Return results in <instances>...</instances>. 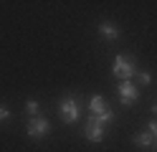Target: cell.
<instances>
[{"label":"cell","mask_w":157,"mask_h":152,"mask_svg":"<svg viewBox=\"0 0 157 152\" xmlns=\"http://www.w3.org/2000/svg\"><path fill=\"white\" fill-rule=\"evenodd\" d=\"M112 74L119 79V81H132V79L137 76V61H134V56H129V53L114 56V61H112Z\"/></svg>","instance_id":"cell-1"},{"label":"cell","mask_w":157,"mask_h":152,"mask_svg":"<svg viewBox=\"0 0 157 152\" xmlns=\"http://www.w3.org/2000/svg\"><path fill=\"white\" fill-rule=\"evenodd\" d=\"M58 114H61V119L66 124H74L78 119V114H81V99L76 94H63L58 99Z\"/></svg>","instance_id":"cell-2"},{"label":"cell","mask_w":157,"mask_h":152,"mask_svg":"<svg viewBox=\"0 0 157 152\" xmlns=\"http://www.w3.org/2000/svg\"><path fill=\"white\" fill-rule=\"evenodd\" d=\"M89 111H91L99 122H104V124H112V122H114V109L109 107V101H106L101 94H91V99H89Z\"/></svg>","instance_id":"cell-3"},{"label":"cell","mask_w":157,"mask_h":152,"mask_svg":"<svg viewBox=\"0 0 157 152\" xmlns=\"http://www.w3.org/2000/svg\"><path fill=\"white\" fill-rule=\"evenodd\" d=\"M51 132H53V127H51V122L46 117H31L28 124H25V134L31 139H43V137L51 134Z\"/></svg>","instance_id":"cell-4"},{"label":"cell","mask_w":157,"mask_h":152,"mask_svg":"<svg viewBox=\"0 0 157 152\" xmlns=\"http://www.w3.org/2000/svg\"><path fill=\"white\" fill-rule=\"evenodd\" d=\"M84 137L89 139V142H104V137H106V124L104 122H99L94 114H89V119H86V127H84Z\"/></svg>","instance_id":"cell-5"},{"label":"cell","mask_w":157,"mask_h":152,"mask_svg":"<svg viewBox=\"0 0 157 152\" xmlns=\"http://www.w3.org/2000/svg\"><path fill=\"white\" fill-rule=\"evenodd\" d=\"M117 94H119L122 107H134V104H137V99H140V89H137L134 81H119V86H117Z\"/></svg>","instance_id":"cell-6"},{"label":"cell","mask_w":157,"mask_h":152,"mask_svg":"<svg viewBox=\"0 0 157 152\" xmlns=\"http://www.w3.org/2000/svg\"><path fill=\"white\" fill-rule=\"evenodd\" d=\"M99 36H101L104 41H119L122 28L117 25L114 20H101V23H99Z\"/></svg>","instance_id":"cell-7"},{"label":"cell","mask_w":157,"mask_h":152,"mask_svg":"<svg viewBox=\"0 0 157 152\" xmlns=\"http://www.w3.org/2000/svg\"><path fill=\"white\" fill-rule=\"evenodd\" d=\"M132 142H134L137 147H142V150H147V147H152V145H155V139H152L150 132H137V134L132 137Z\"/></svg>","instance_id":"cell-8"},{"label":"cell","mask_w":157,"mask_h":152,"mask_svg":"<svg viewBox=\"0 0 157 152\" xmlns=\"http://www.w3.org/2000/svg\"><path fill=\"white\" fill-rule=\"evenodd\" d=\"M25 114L28 117H41V104L36 99H25Z\"/></svg>","instance_id":"cell-9"},{"label":"cell","mask_w":157,"mask_h":152,"mask_svg":"<svg viewBox=\"0 0 157 152\" xmlns=\"http://www.w3.org/2000/svg\"><path fill=\"white\" fill-rule=\"evenodd\" d=\"M10 119H13V111L5 104H0V124H3V122H10Z\"/></svg>","instance_id":"cell-10"},{"label":"cell","mask_w":157,"mask_h":152,"mask_svg":"<svg viewBox=\"0 0 157 152\" xmlns=\"http://www.w3.org/2000/svg\"><path fill=\"white\" fill-rule=\"evenodd\" d=\"M137 79H140V84H152V74L150 71H137Z\"/></svg>","instance_id":"cell-11"},{"label":"cell","mask_w":157,"mask_h":152,"mask_svg":"<svg viewBox=\"0 0 157 152\" xmlns=\"http://www.w3.org/2000/svg\"><path fill=\"white\" fill-rule=\"evenodd\" d=\"M147 132L152 134V139H157V119H152L150 124H147Z\"/></svg>","instance_id":"cell-12"},{"label":"cell","mask_w":157,"mask_h":152,"mask_svg":"<svg viewBox=\"0 0 157 152\" xmlns=\"http://www.w3.org/2000/svg\"><path fill=\"white\" fill-rule=\"evenodd\" d=\"M152 114H155V119H157V101L152 104Z\"/></svg>","instance_id":"cell-13"},{"label":"cell","mask_w":157,"mask_h":152,"mask_svg":"<svg viewBox=\"0 0 157 152\" xmlns=\"http://www.w3.org/2000/svg\"><path fill=\"white\" fill-rule=\"evenodd\" d=\"M152 150H155V152H157V139H155V145H152Z\"/></svg>","instance_id":"cell-14"}]
</instances>
